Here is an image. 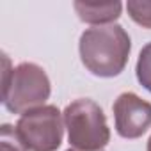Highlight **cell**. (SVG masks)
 <instances>
[{
  "instance_id": "obj_5",
  "label": "cell",
  "mask_w": 151,
  "mask_h": 151,
  "mask_svg": "<svg viewBox=\"0 0 151 151\" xmlns=\"http://www.w3.org/2000/svg\"><path fill=\"white\" fill-rule=\"evenodd\" d=\"M116 132L123 139H139L151 128V103L135 93H123L114 101Z\"/></svg>"
},
{
  "instance_id": "obj_11",
  "label": "cell",
  "mask_w": 151,
  "mask_h": 151,
  "mask_svg": "<svg viewBox=\"0 0 151 151\" xmlns=\"http://www.w3.org/2000/svg\"><path fill=\"white\" fill-rule=\"evenodd\" d=\"M68 151H80V149H75V147H73V149H68ZM101 151H103V149H101Z\"/></svg>"
},
{
  "instance_id": "obj_7",
  "label": "cell",
  "mask_w": 151,
  "mask_h": 151,
  "mask_svg": "<svg viewBox=\"0 0 151 151\" xmlns=\"http://www.w3.org/2000/svg\"><path fill=\"white\" fill-rule=\"evenodd\" d=\"M135 75L139 84L151 93V43H147L137 59V66H135Z\"/></svg>"
},
{
  "instance_id": "obj_1",
  "label": "cell",
  "mask_w": 151,
  "mask_h": 151,
  "mask_svg": "<svg viewBox=\"0 0 151 151\" xmlns=\"http://www.w3.org/2000/svg\"><path fill=\"white\" fill-rule=\"evenodd\" d=\"M132 50L128 32L121 25L91 27L78 41L80 60L89 73L100 78H112L123 73Z\"/></svg>"
},
{
  "instance_id": "obj_8",
  "label": "cell",
  "mask_w": 151,
  "mask_h": 151,
  "mask_svg": "<svg viewBox=\"0 0 151 151\" xmlns=\"http://www.w3.org/2000/svg\"><path fill=\"white\" fill-rule=\"evenodd\" d=\"M128 14L130 18L144 27V29H151V2H137V0H132V2L126 4Z\"/></svg>"
},
{
  "instance_id": "obj_6",
  "label": "cell",
  "mask_w": 151,
  "mask_h": 151,
  "mask_svg": "<svg viewBox=\"0 0 151 151\" xmlns=\"http://www.w3.org/2000/svg\"><path fill=\"white\" fill-rule=\"evenodd\" d=\"M73 7L82 22L96 27L112 25L123 11L121 2H80L77 0V2H73Z\"/></svg>"
},
{
  "instance_id": "obj_9",
  "label": "cell",
  "mask_w": 151,
  "mask_h": 151,
  "mask_svg": "<svg viewBox=\"0 0 151 151\" xmlns=\"http://www.w3.org/2000/svg\"><path fill=\"white\" fill-rule=\"evenodd\" d=\"M0 151H27L25 146L20 142L14 126L11 124H4L0 130Z\"/></svg>"
},
{
  "instance_id": "obj_3",
  "label": "cell",
  "mask_w": 151,
  "mask_h": 151,
  "mask_svg": "<svg viewBox=\"0 0 151 151\" xmlns=\"http://www.w3.org/2000/svg\"><path fill=\"white\" fill-rule=\"evenodd\" d=\"M50 93L52 86L46 71L34 62L18 64L11 77L2 82V101L13 114H25L27 110L43 107Z\"/></svg>"
},
{
  "instance_id": "obj_2",
  "label": "cell",
  "mask_w": 151,
  "mask_h": 151,
  "mask_svg": "<svg viewBox=\"0 0 151 151\" xmlns=\"http://www.w3.org/2000/svg\"><path fill=\"white\" fill-rule=\"evenodd\" d=\"M68 140L80 151H101L110 140V128L101 107L89 100L78 98L71 101L64 112Z\"/></svg>"
},
{
  "instance_id": "obj_10",
  "label": "cell",
  "mask_w": 151,
  "mask_h": 151,
  "mask_svg": "<svg viewBox=\"0 0 151 151\" xmlns=\"http://www.w3.org/2000/svg\"><path fill=\"white\" fill-rule=\"evenodd\" d=\"M147 151H151V137H149V140H147Z\"/></svg>"
},
{
  "instance_id": "obj_4",
  "label": "cell",
  "mask_w": 151,
  "mask_h": 151,
  "mask_svg": "<svg viewBox=\"0 0 151 151\" xmlns=\"http://www.w3.org/2000/svg\"><path fill=\"white\" fill-rule=\"evenodd\" d=\"M14 130L27 151H57L64 137V116L55 105H43L22 114Z\"/></svg>"
}]
</instances>
